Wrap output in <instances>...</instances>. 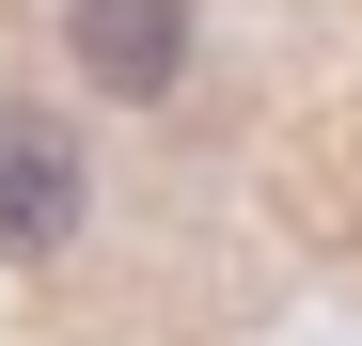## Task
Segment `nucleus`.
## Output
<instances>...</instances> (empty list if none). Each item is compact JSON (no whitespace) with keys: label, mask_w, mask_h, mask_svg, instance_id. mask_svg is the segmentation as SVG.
<instances>
[{"label":"nucleus","mask_w":362,"mask_h":346,"mask_svg":"<svg viewBox=\"0 0 362 346\" xmlns=\"http://www.w3.org/2000/svg\"><path fill=\"white\" fill-rule=\"evenodd\" d=\"M64 64L95 79V95H173L189 79V0H64Z\"/></svg>","instance_id":"f03ea898"},{"label":"nucleus","mask_w":362,"mask_h":346,"mask_svg":"<svg viewBox=\"0 0 362 346\" xmlns=\"http://www.w3.org/2000/svg\"><path fill=\"white\" fill-rule=\"evenodd\" d=\"M79 220H95V142L64 126V110H0V252L47 268Z\"/></svg>","instance_id":"f257e3e1"}]
</instances>
